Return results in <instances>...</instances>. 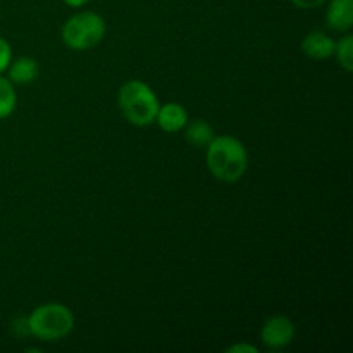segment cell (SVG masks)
<instances>
[{
    "instance_id": "cell-12",
    "label": "cell",
    "mask_w": 353,
    "mask_h": 353,
    "mask_svg": "<svg viewBox=\"0 0 353 353\" xmlns=\"http://www.w3.org/2000/svg\"><path fill=\"white\" fill-rule=\"evenodd\" d=\"M338 64L347 72L353 71V34L345 33L338 41H334V54Z\"/></svg>"
},
{
    "instance_id": "cell-6",
    "label": "cell",
    "mask_w": 353,
    "mask_h": 353,
    "mask_svg": "<svg viewBox=\"0 0 353 353\" xmlns=\"http://www.w3.org/2000/svg\"><path fill=\"white\" fill-rule=\"evenodd\" d=\"M326 24L336 33H348L353 26V0H327Z\"/></svg>"
},
{
    "instance_id": "cell-10",
    "label": "cell",
    "mask_w": 353,
    "mask_h": 353,
    "mask_svg": "<svg viewBox=\"0 0 353 353\" xmlns=\"http://www.w3.org/2000/svg\"><path fill=\"white\" fill-rule=\"evenodd\" d=\"M183 134H185V140L188 141L192 147L195 148H207V145L214 140L216 137V131L210 126L207 121L203 119H193L186 123V126L183 128Z\"/></svg>"
},
{
    "instance_id": "cell-7",
    "label": "cell",
    "mask_w": 353,
    "mask_h": 353,
    "mask_svg": "<svg viewBox=\"0 0 353 353\" xmlns=\"http://www.w3.org/2000/svg\"><path fill=\"white\" fill-rule=\"evenodd\" d=\"M303 55H307L309 59L314 61H324V59L333 57L334 54V40L321 30L309 31V33L303 37L302 45Z\"/></svg>"
},
{
    "instance_id": "cell-5",
    "label": "cell",
    "mask_w": 353,
    "mask_h": 353,
    "mask_svg": "<svg viewBox=\"0 0 353 353\" xmlns=\"http://www.w3.org/2000/svg\"><path fill=\"white\" fill-rule=\"evenodd\" d=\"M261 340L269 350H281L295 340V324L290 317L276 314L265 319L261 330Z\"/></svg>"
},
{
    "instance_id": "cell-11",
    "label": "cell",
    "mask_w": 353,
    "mask_h": 353,
    "mask_svg": "<svg viewBox=\"0 0 353 353\" xmlns=\"http://www.w3.org/2000/svg\"><path fill=\"white\" fill-rule=\"evenodd\" d=\"M17 105V95L9 78L0 74V119H6Z\"/></svg>"
},
{
    "instance_id": "cell-8",
    "label": "cell",
    "mask_w": 353,
    "mask_h": 353,
    "mask_svg": "<svg viewBox=\"0 0 353 353\" xmlns=\"http://www.w3.org/2000/svg\"><path fill=\"white\" fill-rule=\"evenodd\" d=\"M155 123L165 133H179L188 123V112L181 103L168 102L159 105Z\"/></svg>"
},
{
    "instance_id": "cell-9",
    "label": "cell",
    "mask_w": 353,
    "mask_h": 353,
    "mask_svg": "<svg viewBox=\"0 0 353 353\" xmlns=\"http://www.w3.org/2000/svg\"><path fill=\"white\" fill-rule=\"evenodd\" d=\"M38 62L33 57H19L16 61H10L7 68V78L12 85H30L38 78Z\"/></svg>"
},
{
    "instance_id": "cell-4",
    "label": "cell",
    "mask_w": 353,
    "mask_h": 353,
    "mask_svg": "<svg viewBox=\"0 0 353 353\" xmlns=\"http://www.w3.org/2000/svg\"><path fill=\"white\" fill-rule=\"evenodd\" d=\"M105 21L100 14L83 10L74 14L64 23L61 31L62 41L71 50H90L97 47L105 37Z\"/></svg>"
},
{
    "instance_id": "cell-15",
    "label": "cell",
    "mask_w": 353,
    "mask_h": 353,
    "mask_svg": "<svg viewBox=\"0 0 353 353\" xmlns=\"http://www.w3.org/2000/svg\"><path fill=\"white\" fill-rule=\"evenodd\" d=\"M257 347L248 343H236L226 348V353H257Z\"/></svg>"
},
{
    "instance_id": "cell-16",
    "label": "cell",
    "mask_w": 353,
    "mask_h": 353,
    "mask_svg": "<svg viewBox=\"0 0 353 353\" xmlns=\"http://www.w3.org/2000/svg\"><path fill=\"white\" fill-rule=\"evenodd\" d=\"M62 2H64L65 6L72 7V9H79V7L86 6V3L90 2V0H62Z\"/></svg>"
},
{
    "instance_id": "cell-2",
    "label": "cell",
    "mask_w": 353,
    "mask_h": 353,
    "mask_svg": "<svg viewBox=\"0 0 353 353\" xmlns=\"http://www.w3.org/2000/svg\"><path fill=\"white\" fill-rule=\"evenodd\" d=\"M119 109L124 119L133 126H148L155 123L159 110V99L154 90L141 79H130L119 90Z\"/></svg>"
},
{
    "instance_id": "cell-13",
    "label": "cell",
    "mask_w": 353,
    "mask_h": 353,
    "mask_svg": "<svg viewBox=\"0 0 353 353\" xmlns=\"http://www.w3.org/2000/svg\"><path fill=\"white\" fill-rule=\"evenodd\" d=\"M10 61H12V48H10L9 41L6 38L0 37V74L7 71Z\"/></svg>"
},
{
    "instance_id": "cell-1",
    "label": "cell",
    "mask_w": 353,
    "mask_h": 353,
    "mask_svg": "<svg viewBox=\"0 0 353 353\" xmlns=\"http://www.w3.org/2000/svg\"><path fill=\"white\" fill-rule=\"evenodd\" d=\"M207 168L219 181H240L248 169V152L243 141L230 134L214 137L207 145Z\"/></svg>"
},
{
    "instance_id": "cell-14",
    "label": "cell",
    "mask_w": 353,
    "mask_h": 353,
    "mask_svg": "<svg viewBox=\"0 0 353 353\" xmlns=\"http://www.w3.org/2000/svg\"><path fill=\"white\" fill-rule=\"evenodd\" d=\"M327 0H292L293 6L296 9H302V10H312V9H319L326 3Z\"/></svg>"
},
{
    "instance_id": "cell-3",
    "label": "cell",
    "mask_w": 353,
    "mask_h": 353,
    "mask_svg": "<svg viewBox=\"0 0 353 353\" xmlns=\"http://www.w3.org/2000/svg\"><path fill=\"white\" fill-rule=\"evenodd\" d=\"M28 330L31 336L40 341H61L74 330V314L64 303H43L38 305L28 317Z\"/></svg>"
}]
</instances>
